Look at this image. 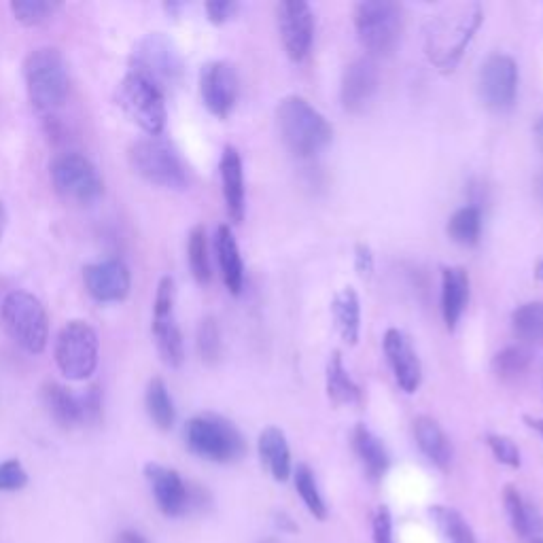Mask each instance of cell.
<instances>
[{
  "label": "cell",
  "mask_w": 543,
  "mask_h": 543,
  "mask_svg": "<svg viewBox=\"0 0 543 543\" xmlns=\"http://www.w3.org/2000/svg\"><path fill=\"white\" fill-rule=\"evenodd\" d=\"M482 17L480 5H457L431 20L425 34L429 62L442 73H452L478 32Z\"/></svg>",
  "instance_id": "obj_1"
},
{
  "label": "cell",
  "mask_w": 543,
  "mask_h": 543,
  "mask_svg": "<svg viewBox=\"0 0 543 543\" xmlns=\"http://www.w3.org/2000/svg\"><path fill=\"white\" fill-rule=\"evenodd\" d=\"M236 11L238 3H234V0H210V3H206V15L213 24L230 22Z\"/></svg>",
  "instance_id": "obj_43"
},
{
  "label": "cell",
  "mask_w": 543,
  "mask_h": 543,
  "mask_svg": "<svg viewBox=\"0 0 543 543\" xmlns=\"http://www.w3.org/2000/svg\"><path fill=\"white\" fill-rule=\"evenodd\" d=\"M380 87V70L374 58H359L348 64L342 75L340 98L348 113H361Z\"/></svg>",
  "instance_id": "obj_18"
},
{
  "label": "cell",
  "mask_w": 543,
  "mask_h": 543,
  "mask_svg": "<svg viewBox=\"0 0 543 543\" xmlns=\"http://www.w3.org/2000/svg\"><path fill=\"white\" fill-rule=\"evenodd\" d=\"M503 501H505V510H507V516H510L514 531L520 537L533 535V531H537V518L531 510V505L524 501V497L518 493V490L507 486Z\"/></svg>",
  "instance_id": "obj_36"
},
{
  "label": "cell",
  "mask_w": 543,
  "mask_h": 543,
  "mask_svg": "<svg viewBox=\"0 0 543 543\" xmlns=\"http://www.w3.org/2000/svg\"><path fill=\"white\" fill-rule=\"evenodd\" d=\"M0 321L9 338L30 355H41L49 340V317L43 302L28 291H11L0 304Z\"/></svg>",
  "instance_id": "obj_5"
},
{
  "label": "cell",
  "mask_w": 543,
  "mask_h": 543,
  "mask_svg": "<svg viewBox=\"0 0 543 543\" xmlns=\"http://www.w3.org/2000/svg\"><path fill=\"white\" fill-rule=\"evenodd\" d=\"M9 9L17 22L32 28L47 24L62 9V5L56 0H13Z\"/></svg>",
  "instance_id": "obj_35"
},
{
  "label": "cell",
  "mask_w": 543,
  "mask_h": 543,
  "mask_svg": "<svg viewBox=\"0 0 543 543\" xmlns=\"http://www.w3.org/2000/svg\"><path fill=\"white\" fill-rule=\"evenodd\" d=\"M117 543H149L138 531H121Z\"/></svg>",
  "instance_id": "obj_45"
},
{
  "label": "cell",
  "mask_w": 543,
  "mask_h": 543,
  "mask_svg": "<svg viewBox=\"0 0 543 543\" xmlns=\"http://www.w3.org/2000/svg\"><path fill=\"white\" fill-rule=\"evenodd\" d=\"M215 253L221 268L223 283L232 295H240L244 287V264L240 257L238 242L230 225H219L215 234Z\"/></svg>",
  "instance_id": "obj_21"
},
{
  "label": "cell",
  "mask_w": 543,
  "mask_h": 543,
  "mask_svg": "<svg viewBox=\"0 0 543 543\" xmlns=\"http://www.w3.org/2000/svg\"><path fill=\"white\" fill-rule=\"evenodd\" d=\"M293 482H295V490L300 493L304 505L308 507V512L319 518V520H325L327 518V505L323 501V495L321 490L317 486V480H314V474L310 471L308 465H297L293 469Z\"/></svg>",
  "instance_id": "obj_34"
},
{
  "label": "cell",
  "mask_w": 543,
  "mask_h": 543,
  "mask_svg": "<svg viewBox=\"0 0 543 543\" xmlns=\"http://www.w3.org/2000/svg\"><path fill=\"white\" fill-rule=\"evenodd\" d=\"M145 478L164 516L179 518L191 510V488L179 476V471L160 463H147Z\"/></svg>",
  "instance_id": "obj_17"
},
{
  "label": "cell",
  "mask_w": 543,
  "mask_h": 543,
  "mask_svg": "<svg viewBox=\"0 0 543 543\" xmlns=\"http://www.w3.org/2000/svg\"><path fill=\"white\" fill-rule=\"evenodd\" d=\"M81 416H83V425H98L102 418V391L98 384H92L87 387L81 395Z\"/></svg>",
  "instance_id": "obj_41"
},
{
  "label": "cell",
  "mask_w": 543,
  "mask_h": 543,
  "mask_svg": "<svg viewBox=\"0 0 543 543\" xmlns=\"http://www.w3.org/2000/svg\"><path fill=\"white\" fill-rule=\"evenodd\" d=\"M240 81L236 68L225 60H213L200 70V94L204 107L219 119L230 117L236 107Z\"/></svg>",
  "instance_id": "obj_14"
},
{
  "label": "cell",
  "mask_w": 543,
  "mask_h": 543,
  "mask_svg": "<svg viewBox=\"0 0 543 543\" xmlns=\"http://www.w3.org/2000/svg\"><path fill=\"white\" fill-rule=\"evenodd\" d=\"M512 327L524 342H543V302H529L516 308L512 314Z\"/></svg>",
  "instance_id": "obj_32"
},
{
  "label": "cell",
  "mask_w": 543,
  "mask_h": 543,
  "mask_svg": "<svg viewBox=\"0 0 543 543\" xmlns=\"http://www.w3.org/2000/svg\"><path fill=\"white\" fill-rule=\"evenodd\" d=\"M414 437L420 452L440 469H448L452 461V446L444 429L437 425V420L429 416H418L414 420Z\"/></svg>",
  "instance_id": "obj_25"
},
{
  "label": "cell",
  "mask_w": 543,
  "mask_h": 543,
  "mask_svg": "<svg viewBox=\"0 0 543 543\" xmlns=\"http://www.w3.org/2000/svg\"><path fill=\"white\" fill-rule=\"evenodd\" d=\"M128 160L140 179L155 187L183 191L189 185L187 168L168 140L160 136L140 138L130 147Z\"/></svg>",
  "instance_id": "obj_6"
},
{
  "label": "cell",
  "mask_w": 543,
  "mask_h": 543,
  "mask_svg": "<svg viewBox=\"0 0 543 543\" xmlns=\"http://www.w3.org/2000/svg\"><path fill=\"white\" fill-rule=\"evenodd\" d=\"M145 408L153 425L160 431H170L177 420V408H174L172 395L162 378H151L145 391Z\"/></svg>",
  "instance_id": "obj_29"
},
{
  "label": "cell",
  "mask_w": 543,
  "mask_h": 543,
  "mask_svg": "<svg viewBox=\"0 0 543 543\" xmlns=\"http://www.w3.org/2000/svg\"><path fill=\"white\" fill-rule=\"evenodd\" d=\"M531 353L524 346H507L495 355L493 372L501 380H514L529 370Z\"/></svg>",
  "instance_id": "obj_37"
},
{
  "label": "cell",
  "mask_w": 543,
  "mask_h": 543,
  "mask_svg": "<svg viewBox=\"0 0 543 543\" xmlns=\"http://www.w3.org/2000/svg\"><path fill=\"white\" fill-rule=\"evenodd\" d=\"M486 444H488L490 452H493V457H495L501 465H507V467H512V469L520 467V450H518V446L510 440V437L490 433V435H486Z\"/></svg>",
  "instance_id": "obj_39"
},
{
  "label": "cell",
  "mask_w": 543,
  "mask_h": 543,
  "mask_svg": "<svg viewBox=\"0 0 543 543\" xmlns=\"http://www.w3.org/2000/svg\"><path fill=\"white\" fill-rule=\"evenodd\" d=\"M261 543H278L276 539H266V541H261Z\"/></svg>",
  "instance_id": "obj_51"
},
{
  "label": "cell",
  "mask_w": 543,
  "mask_h": 543,
  "mask_svg": "<svg viewBox=\"0 0 543 543\" xmlns=\"http://www.w3.org/2000/svg\"><path fill=\"white\" fill-rule=\"evenodd\" d=\"M187 259L191 276L196 283L208 285L213 278V268H210V255H208V236L202 225H196L187 240Z\"/></svg>",
  "instance_id": "obj_31"
},
{
  "label": "cell",
  "mask_w": 543,
  "mask_h": 543,
  "mask_svg": "<svg viewBox=\"0 0 543 543\" xmlns=\"http://www.w3.org/2000/svg\"><path fill=\"white\" fill-rule=\"evenodd\" d=\"M355 28L370 56H389L401 39L404 15L399 5L389 0H365L355 9Z\"/></svg>",
  "instance_id": "obj_9"
},
{
  "label": "cell",
  "mask_w": 543,
  "mask_h": 543,
  "mask_svg": "<svg viewBox=\"0 0 543 543\" xmlns=\"http://www.w3.org/2000/svg\"><path fill=\"white\" fill-rule=\"evenodd\" d=\"M117 104L128 119L149 136H160L166 130V94L160 85L136 70H128L126 77L119 81Z\"/></svg>",
  "instance_id": "obj_7"
},
{
  "label": "cell",
  "mask_w": 543,
  "mask_h": 543,
  "mask_svg": "<svg viewBox=\"0 0 543 543\" xmlns=\"http://www.w3.org/2000/svg\"><path fill=\"white\" fill-rule=\"evenodd\" d=\"M130 70L145 75L162 90L181 83L185 64L179 54L177 45H174L166 34L162 32H149L140 39L130 56Z\"/></svg>",
  "instance_id": "obj_11"
},
{
  "label": "cell",
  "mask_w": 543,
  "mask_h": 543,
  "mask_svg": "<svg viewBox=\"0 0 543 543\" xmlns=\"http://www.w3.org/2000/svg\"><path fill=\"white\" fill-rule=\"evenodd\" d=\"M276 124L283 143L297 157L321 153L334 136L329 121L302 96H287L276 107Z\"/></svg>",
  "instance_id": "obj_2"
},
{
  "label": "cell",
  "mask_w": 543,
  "mask_h": 543,
  "mask_svg": "<svg viewBox=\"0 0 543 543\" xmlns=\"http://www.w3.org/2000/svg\"><path fill=\"white\" fill-rule=\"evenodd\" d=\"M7 221H9V217H7V208H5V202L0 200V240H3V236H5Z\"/></svg>",
  "instance_id": "obj_48"
},
{
  "label": "cell",
  "mask_w": 543,
  "mask_h": 543,
  "mask_svg": "<svg viewBox=\"0 0 543 543\" xmlns=\"http://www.w3.org/2000/svg\"><path fill=\"white\" fill-rule=\"evenodd\" d=\"M196 344H198V353L204 363L213 365L219 361V357H221V331H219V325L213 317L202 319V323L198 327Z\"/></svg>",
  "instance_id": "obj_38"
},
{
  "label": "cell",
  "mask_w": 543,
  "mask_h": 543,
  "mask_svg": "<svg viewBox=\"0 0 543 543\" xmlns=\"http://www.w3.org/2000/svg\"><path fill=\"white\" fill-rule=\"evenodd\" d=\"M537 276L543 280V261H541V264L537 266Z\"/></svg>",
  "instance_id": "obj_49"
},
{
  "label": "cell",
  "mask_w": 543,
  "mask_h": 543,
  "mask_svg": "<svg viewBox=\"0 0 543 543\" xmlns=\"http://www.w3.org/2000/svg\"><path fill=\"white\" fill-rule=\"evenodd\" d=\"M469 302V274L465 268H444L442 272V314L452 331L459 325Z\"/></svg>",
  "instance_id": "obj_22"
},
{
  "label": "cell",
  "mask_w": 543,
  "mask_h": 543,
  "mask_svg": "<svg viewBox=\"0 0 543 543\" xmlns=\"http://www.w3.org/2000/svg\"><path fill=\"white\" fill-rule=\"evenodd\" d=\"M482 234V213L478 206H463L448 221V236L461 247H474Z\"/></svg>",
  "instance_id": "obj_30"
},
{
  "label": "cell",
  "mask_w": 543,
  "mask_h": 543,
  "mask_svg": "<svg viewBox=\"0 0 543 543\" xmlns=\"http://www.w3.org/2000/svg\"><path fill=\"white\" fill-rule=\"evenodd\" d=\"M100 342L96 329L81 319L68 321L56 338L54 357L68 380H87L98 367Z\"/></svg>",
  "instance_id": "obj_10"
},
{
  "label": "cell",
  "mask_w": 543,
  "mask_h": 543,
  "mask_svg": "<svg viewBox=\"0 0 543 543\" xmlns=\"http://www.w3.org/2000/svg\"><path fill=\"white\" fill-rule=\"evenodd\" d=\"M49 179L66 202L90 206L104 194V181L90 157L77 151L58 153L49 164Z\"/></svg>",
  "instance_id": "obj_8"
},
{
  "label": "cell",
  "mask_w": 543,
  "mask_h": 543,
  "mask_svg": "<svg viewBox=\"0 0 543 543\" xmlns=\"http://www.w3.org/2000/svg\"><path fill=\"white\" fill-rule=\"evenodd\" d=\"M353 446L367 478L374 482L382 480L391 465L389 452L387 448H384V444L365 425H357L353 433Z\"/></svg>",
  "instance_id": "obj_26"
},
{
  "label": "cell",
  "mask_w": 543,
  "mask_h": 543,
  "mask_svg": "<svg viewBox=\"0 0 543 543\" xmlns=\"http://www.w3.org/2000/svg\"><path fill=\"white\" fill-rule=\"evenodd\" d=\"M83 283L96 302L117 304L130 295L132 274L121 259H104L83 268Z\"/></svg>",
  "instance_id": "obj_16"
},
{
  "label": "cell",
  "mask_w": 543,
  "mask_h": 543,
  "mask_svg": "<svg viewBox=\"0 0 543 543\" xmlns=\"http://www.w3.org/2000/svg\"><path fill=\"white\" fill-rule=\"evenodd\" d=\"M187 448L210 463H236L247 452L242 433L219 414H198L185 425Z\"/></svg>",
  "instance_id": "obj_4"
},
{
  "label": "cell",
  "mask_w": 543,
  "mask_h": 543,
  "mask_svg": "<svg viewBox=\"0 0 543 543\" xmlns=\"http://www.w3.org/2000/svg\"><path fill=\"white\" fill-rule=\"evenodd\" d=\"M331 314H334L336 329L342 340L355 346L361 334V302L357 291L344 287L340 293H336L334 302H331Z\"/></svg>",
  "instance_id": "obj_27"
},
{
  "label": "cell",
  "mask_w": 543,
  "mask_h": 543,
  "mask_svg": "<svg viewBox=\"0 0 543 543\" xmlns=\"http://www.w3.org/2000/svg\"><path fill=\"white\" fill-rule=\"evenodd\" d=\"M384 355L389 359V365L393 370V376L399 384L401 391L408 395L416 393L420 387V380H423V365L416 355V350L410 342V338L401 329H389L384 334Z\"/></svg>",
  "instance_id": "obj_19"
},
{
  "label": "cell",
  "mask_w": 543,
  "mask_h": 543,
  "mask_svg": "<svg viewBox=\"0 0 543 543\" xmlns=\"http://www.w3.org/2000/svg\"><path fill=\"white\" fill-rule=\"evenodd\" d=\"M478 94L486 109L503 113L514 107L518 94V66L505 54L486 58L478 75Z\"/></svg>",
  "instance_id": "obj_13"
},
{
  "label": "cell",
  "mask_w": 543,
  "mask_h": 543,
  "mask_svg": "<svg viewBox=\"0 0 543 543\" xmlns=\"http://www.w3.org/2000/svg\"><path fill=\"white\" fill-rule=\"evenodd\" d=\"M221 185H223V200L227 215L234 223L244 219V208H247V196H244V168L242 157L236 147H225L221 162Z\"/></svg>",
  "instance_id": "obj_20"
},
{
  "label": "cell",
  "mask_w": 543,
  "mask_h": 543,
  "mask_svg": "<svg viewBox=\"0 0 543 543\" xmlns=\"http://www.w3.org/2000/svg\"><path fill=\"white\" fill-rule=\"evenodd\" d=\"M24 81L32 107L43 115H54L64 107L70 90L68 64L56 47L32 49L24 60Z\"/></svg>",
  "instance_id": "obj_3"
},
{
  "label": "cell",
  "mask_w": 543,
  "mask_h": 543,
  "mask_svg": "<svg viewBox=\"0 0 543 543\" xmlns=\"http://www.w3.org/2000/svg\"><path fill=\"white\" fill-rule=\"evenodd\" d=\"M372 533H374V543H395L393 539V518L389 507L380 505L374 512L372 520Z\"/></svg>",
  "instance_id": "obj_42"
},
{
  "label": "cell",
  "mask_w": 543,
  "mask_h": 543,
  "mask_svg": "<svg viewBox=\"0 0 543 543\" xmlns=\"http://www.w3.org/2000/svg\"><path fill=\"white\" fill-rule=\"evenodd\" d=\"M355 270L365 280L372 278V274H374V253L363 242H359L355 247Z\"/></svg>",
  "instance_id": "obj_44"
},
{
  "label": "cell",
  "mask_w": 543,
  "mask_h": 543,
  "mask_svg": "<svg viewBox=\"0 0 543 543\" xmlns=\"http://www.w3.org/2000/svg\"><path fill=\"white\" fill-rule=\"evenodd\" d=\"M28 484V474L24 465L17 459H9L0 463V490L3 493H15Z\"/></svg>",
  "instance_id": "obj_40"
},
{
  "label": "cell",
  "mask_w": 543,
  "mask_h": 543,
  "mask_svg": "<svg viewBox=\"0 0 543 543\" xmlns=\"http://www.w3.org/2000/svg\"><path fill=\"white\" fill-rule=\"evenodd\" d=\"M278 28L287 56L293 62H302L312 47L314 15L308 3L287 0L278 5Z\"/></svg>",
  "instance_id": "obj_15"
},
{
  "label": "cell",
  "mask_w": 543,
  "mask_h": 543,
  "mask_svg": "<svg viewBox=\"0 0 543 543\" xmlns=\"http://www.w3.org/2000/svg\"><path fill=\"white\" fill-rule=\"evenodd\" d=\"M41 397L49 416L54 418L62 429H75L83 425L79 395L64 387V384L45 382L41 389Z\"/></svg>",
  "instance_id": "obj_23"
},
{
  "label": "cell",
  "mask_w": 543,
  "mask_h": 543,
  "mask_svg": "<svg viewBox=\"0 0 543 543\" xmlns=\"http://www.w3.org/2000/svg\"><path fill=\"white\" fill-rule=\"evenodd\" d=\"M257 448H259L261 463L266 465V469L270 471L276 482H285L293 474L291 450L283 431L276 427H266L259 435Z\"/></svg>",
  "instance_id": "obj_24"
},
{
  "label": "cell",
  "mask_w": 543,
  "mask_h": 543,
  "mask_svg": "<svg viewBox=\"0 0 543 543\" xmlns=\"http://www.w3.org/2000/svg\"><path fill=\"white\" fill-rule=\"evenodd\" d=\"M325 389L329 399L334 404H357L361 399V389L355 384V380L348 376L342 355L336 353L327 361V372H325Z\"/></svg>",
  "instance_id": "obj_28"
},
{
  "label": "cell",
  "mask_w": 543,
  "mask_h": 543,
  "mask_svg": "<svg viewBox=\"0 0 543 543\" xmlns=\"http://www.w3.org/2000/svg\"><path fill=\"white\" fill-rule=\"evenodd\" d=\"M535 543H543V541H541V539H537V541H535Z\"/></svg>",
  "instance_id": "obj_52"
},
{
  "label": "cell",
  "mask_w": 543,
  "mask_h": 543,
  "mask_svg": "<svg viewBox=\"0 0 543 543\" xmlns=\"http://www.w3.org/2000/svg\"><path fill=\"white\" fill-rule=\"evenodd\" d=\"M174 297H177L174 280L170 276H164L155 293L151 331L162 361L168 367H181L185 361V344L177 317H174Z\"/></svg>",
  "instance_id": "obj_12"
},
{
  "label": "cell",
  "mask_w": 543,
  "mask_h": 543,
  "mask_svg": "<svg viewBox=\"0 0 543 543\" xmlns=\"http://www.w3.org/2000/svg\"><path fill=\"white\" fill-rule=\"evenodd\" d=\"M533 130H535V140H537V145H539V149L543 151V115H539V117H537Z\"/></svg>",
  "instance_id": "obj_47"
},
{
  "label": "cell",
  "mask_w": 543,
  "mask_h": 543,
  "mask_svg": "<svg viewBox=\"0 0 543 543\" xmlns=\"http://www.w3.org/2000/svg\"><path fill=\"white\" fill-rule=\"evenodd\" d=\"M524 423H527L533 431H537L543 437V418H535V416H524Z\"/></svg>",
  "instance_id": "obj_46"
},
{
  "label": "cell",
  "mask_w": 543,
  "mask_h": 543,
  "mask_svg": "<svg viewBox=\"0 0 543 543\" xmlns=\"http://www.w3.org/2000/svg\"><path fill=\"white\" fill-rule=\"evenodd\" d=\"M431 516L448 543H476L474 531L457 510L446 505H435L431 507Z\"/></svg>",
  "instance_id": "obj_33"
},
{
  "label": "cell",
  "mask_w": 543,
  "mask_h": 543,
  "mask_svg": "<svg viewBox=\"0 0 543 543\" xmlns=\"http://www.w3.org/2000/svg\"><path fill=\"white\" fill-rule=\"evenodd\" d=\"M539 194L543 196V177H541V181H539Z\"/></svg>",
  "instance_id": "obj_50"
}]
</instances>
